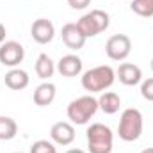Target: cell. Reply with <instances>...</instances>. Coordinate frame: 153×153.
<instances>
[{
  "instance_id": "obj_26",
  "label": "cell",
  "mask_w": 153,
  "mask_h": 153,
  "mask_svg": "<svg viewBox=\"0 0 153 153\" xmlns=\"http://www.w3.org/2000/svg\"><path fill=\"white\" fill-rule=\"evenodd\" d=\"M16 153H23V152H16Z\"/></svg>"
},
{
  "instance_id": "obj_1",
  "label": "cell",
  "mask_w": 153,
  "mask_h": 153,
  "mask_svg": "<svg viewBox=\"0 0 153 153\" xmlns=\"http://www.w3.org/2000/svg\"><path fill=\"white\" fill-rule=\"evenodd\" d=\"M144 130V119L139 109H125L119 117V125H117V135L121 141L125 143H134L143 135Z\"/></svg>"
},
{
  "instance_id": "obj_8",
  "label": "cell",
  "mask_w": 153,
  "mask_h": 153,
  "mask_svg": "<svg viewBox=\"0 0 153 153\" xmlns=\"http://www.w3.org/2000/svg\"><path fill=\"white\" fill-rule=\"evenodd\" d=\"M30 36L39 45H48L55 38V27L48 18H38L30 25Z\"/></svg>"
},
{
  "instance_id": "obj_5",
  "label": "cell",
  "mask_w": 153,
  "mask_h": 153,
  "mask_svg": "<svg viewBox=\"0 0 153 153\" xmlns=\"http://www.w3.org/2000/svg\"><path fill=\"white\" fill-rule=\"evenodd\" d=\"M111 25V16L109 13L102 11V9H93L91 13H85L78 22L76 27L80 29V32L85 38H94L102 32H105Z\"/></svg>"
},
{
  "instance_id": "obj_23",
  "label": "cell",
  "mask_w": 153,
  "mask_h": 153,
  "mask_svg": "<svg viewBox=\"0 0 153 153\" xmlns=\"http://www.w3.org/2000/svg\"><path fill=\"white\" fill-rule=\"evenodd\" d=\"M66 153H85L84 150H78V148H71V150H68Z\"/></svg>"
},
{
  "instance_id": "obj_9",
  "label": "cell",
  "mask_w": 153,
  "mask_h": 153,
  "mask_svg": "<svg viewBox=\"0 0 153 153\" xmlns=\"http://www.w3.org/2000/svg\"><path fill=\"white\" fill-rule=\"evenodd\" d=\"M50 139L53 144L70 146L75 141V126L68 121H59L50 128Z\"/></svg>"
},
{
  "instance_id": "obj_22",
  "label": "cell",
  "mask_w": 153,
  "mask_h": 153,
  "mask_svg": "<svg viewBox=\"0 0 153 153\" xmlns=\"http://www.w3.org/2000/svg\"><path fill=\"white\" fill-rule=\"evenodd\" d=\"M5 34H7V32H5V25H4V23H0V45L5 41Z\"/></svg>"
},
{
  "instance_id": "obj_4",
  "label": "cell",
  "mask_w": 153,
  "mask_h": 153,
  "mask_svg": "<svg viewBox=\"0 0 153 153\" xmlns=\"http://www.w3.org/2000/svg\"><path fill=\"white\" fill-rule=\"evenodd\" d=\"M87 150L89 153H111L114 146V134L103 123H93L87 128Z\"/></svg>"
},
{
  "instance_id": "obj_18",
  "label": "cell",
  "mask_w": 153,
  "mask_h": 153,
  "mask_svg": "<svg viewBox=\"0 0 153 153\" xmlns=\"http://www.w3.org/2000/svg\"><path fill=\"white\" fill-rule=\"evenodd\" d=\"M130 9L143 18H152L153 16V0H132Z\"/></svg>"
},
{
  "instance_id": "obj_24",
  "label": "cell",
  "mask_w": 153,
  "mask_h": 153,
  "mask_svg": "<svg viewBox=\"0 0 153 153\" xmlns=\"http://www.w3.org/2000/svg\"><path fill=\"white\" fill-rule=\"evenodd\" d=\"M141 153H153V148H146V150H143Z\"/></svg>"
},
{
  "instance_id": "obj_14",
  "label": "cell",
  "mask_w": 153,
  "mask_h": 153,
  "mask_svg": "<svg viewBox=\"0 0 153 153\" xmlns=\"http://www.w3.org/2000/svg\"><path fill=\"white\" fill-rule=\"evenodd\" d=\"M57 94V87L52 82H43L34 89V103L38 107H48Z\"/></svg>"
},
{
  "instance_id": "obj_21",
  "label": "cell",
  "mask_w": 153,
  "mask_h": 153,
  "mask_svg": "<svg viewBox=\"0 0 153 153\" xmlns=\"http://www.w3.org/2000/svg\"><path fill=\"white\" fill-rule=\"evenodd\" d=\"M68 4H70L71 9H75V11H82V9H85V7L91 4V0H68Z\"/></svg>"
},
{
  "instance_id": "obj_6",
  "label": "cell",
  "mask_w": 153,
  "mask_h": 153,
  "mask_svg": "<svg viewBox=\"0 0 153 153\" xmlns=\"http://www.w3.org/2000/svg\"><path fill=\"white\" fill-rule=\"evenodd\" d=\"M132 52V41L126 34H114L105 43V53L111 61H125Z\"/></svg>"
},
{
  "instance_id": "obj_10",
  "label": "cell",
  "mask_w": 153,
  "mask_h": 153,
  "mask_svg": "<svg viewBox=\"0 0 153 153\" xmlns=\"http://www.w3.org/2000/svg\"><path fill=\"white\" fill-rule=\"evenodd\" d=\"M57 71L66 78H73V76H78L82 73V59L75 55V53H68V55H62L59 61H57Z\"/></svg>"
},
{
  "instance_id": "obj_13",
  "label": "cell",
  "mask_w": 153,
  "mask_h": 153,
  "mask_svg": "<svg viewBox=\"0 0 153 153\" xmlns=\"http://www.w3.org/2000/svg\"><path fill=\"white\" fill-rule=\"evenodd\" d=\"M4 82H5V85H7L9 89H13V91H22V89H25V87L29 85L30 76H29V73H27L25 70L11 68V70L5 73V76H4Z\"/></svg>"
},
{
  "instance_id": "obj_20",
  "label": "cell",
  "mask_w": 153,
  "mask_h": 153,
  "mask_svg": "<svg viewBox=\"0 0 153 153\" xmlns=\"http://www.w3.org/2000/svg\"><path fill=\"white\" fill-rule=\"evenodd\" d=\"M141 94L144 100L153 102V78H146L141 82Z\"/></svg>"
},
{
  "instance_id": "obj_25",
  "label": "cell",
  "mask_w": 153,
  "mask_h": 153,
  "mask_svg": "<svg viewBox=\"0 0 153 153\" xmlns=\"http://www.w3.org/2000/svg\"><path fill=\"white\" fill-rule=\"evenodd\" d=\"M152 70H153V59H152Z\"/></svg>"
},
{
  "instance_id": "obj_17",
  "label": "cell",
  "mask_w": 153,
  "mask_h": 153,
  "mask_svg": "<svg viewBox=\"0 0 153 153\" xmlns=\"http://www.w3.org/2000/svg\"><path fill=\"white\" fill-rule=\"evenodd\" d=\"M18 134V125L9 116H0V141H11Z\"/></svg>"
},
{
  "instance_id": "obj_16",
  "label": "cell",
  "mask_w": 153,
  "mask_h": 153,
  "mask_svg": "<svg viewBox=\"0 0 153 153\" xmlns=\"http://www.w3.org/2000/svg\"><path fill=\"white\" fill-rule=\"evenodd\" d=\"M34 70H36V75L39 78H43V80H48L50 76H53L55 73V62L50 59V55L48 53H41L38 57V61H36V66H34Z\"/></svg>"
},
{
  "instance_id": "obj_19",
  "label": "cell",
  "mask_w": 153,
  "mask_h": 153,
  "mask_svg": "<svg viewBox=\"0 0 153 153\" xmlns=\"http://www.w3.org/2000/svg\"><path fill=\"white\" fill-rule=\"evenodd\" d=\"M30 153H57V148L52 141L46 139H39L30 146Z\"/></svg>"
},
{
  "instance_id": "obj_12",
  "label": "cell",
  "mask_w": 153,
  "mask_h": 153,
  "mask_svg": "<svg viewBox=\"0 0 153 153\" xmlns=\"http://www.w3.org/2000/svg\"><path fill=\"white\" fill-rule=\"evenodd\" d=\"M61 38H62V43L73 50V52H78L80 48H84L85 45V36L80 32V29L76 27V23H66L61 30Z\"/></svg>"
},
{
  "instance_id": "obj_15",
  "label": "cell",
  "mask_w": 153,
  "mask_h": 153,
  "mask_svg": "<svg viewBox=\"0 0 153 153\" xmlns=\"http://www.w3.org/2000/svg\"><path fill=\"white\" fill-rule=\"evenodd\" d=\"M98 107L105 114H116L121 107V98L114 91H103L98 98Z\"/></svg>"
},
{
  "instance_id": "obj_11",
  "label": "cell",
  "mask_w": 153,
  "mask_h": 153,
  "mask_svg": "<svg viewBox=\"0 0 153 153\" xmlns=\"http://www.w3.org/2000/svg\"><path fill=\"white\" fill-rule=\"evenodd\" d=\"M116 78L123 84V85H137L143 82V71L137 64L132 62H123L119 64V68L116 70Z\"/></svg>"
},
{
  "instance_id": "obj_7",
  "label": "cell",
  "mask_w": 153,
  "mask_h": 153,
  "mask_svg": "<svg viewBox=\"0 0 153 153\" xmlns=\"http://www.w3.org/2000/svg\"><path fill=\"white\" fill-rule=\"evenodd\" d=\"M25 59V48L18 41H4L0 45V64L7 68H18Z\"/></svg>"
},
{
  "instance_id": "obj_2",
  "label": "cell",
  "mask_w": 153,
  "mask_h": 153,
  "mask_svg": "<svg viewBox=\"0 0 153 153\" xmlns=\"http://www.w3.org/2000/svg\"><path fill=\"white\" fill-rule=\"evenodd\" d=\"M116 80V71L111 66H96L87 70L82 75V87L93 94V93H103L105 89H109Z\"/></svg>"
},
{
  "instance_id": "obj_3",
  "label": "cell",
  "mask_w": 153,
  "mask_h": 153,
  "mask_svg": "<svg viewBox=\"0 0 153 153\" xmlns=\"http://www.w3.org/2000/svg\"><path fill=\"white\" fill-rule=\"evenodd\" d=\"M98 98L91 96V94H85V96H80L70 102L68 105V119L73 123V125H87L91 121V117L96 114L98 111Z\"/></svg>"
}]
</instances>
